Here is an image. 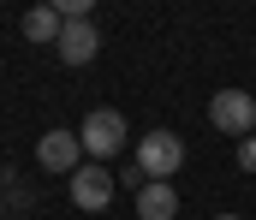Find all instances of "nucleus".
<instances>
[{
    "label": "nucleus",
    "mask_w": 256,
    "mask_h": 220,
    "mask_svg": "<svg viewBox=\"0 0 256 220\" xmlns=\"http://www.w3.org/2000/svg\"><path fill=\"white\" fill-rule=\"evenodd\" d=\"M173 215H179V191L161 185V179H149L137 191V220H173Z\"/></svg>",
    "instance_id": "0eeeda50"
},
{
    "label": "nucleus",
    "mask_w": 256,
    "mask_h": 220,
    "mask_svg": "<svg viewBox=\"0 0 256 220\" xmlns=\"http://www.w3.org/2000/svg\"><path fill=\"white\" fill-rule=\"evenodd\" d=\"M36 161H42L48 173H78V167H84V143H78V131H42Z\"/></svg>",
    "instance_id": "423d86ee"
},
{
    "label": "nucleus",
    "mask_w": 256,
    "mask_h": 220,
    "mask_svg": "<svg viewBox=\"0 0 256 220\" xmlns=\"http://www.w3.org/2000/svg\"><path fill=\"white\" fill-rule=\"evenodd\" d=\"M78 143H84V155H90L96 167L114 161V155L126 149V113H114V107H90L84 125H78Z\"/></svg>",
    "instance_id": "f257e3e1"
},
{
    "label": "nucleus",
    "mask_w": 256,
    "mask_h": 220,
    "mask_svg": "<svg viewBox=\"0 0 256 220\" xmlns=\"http://www.w3.org/2000/svg\"><path fill=\"white\" fill-rule=\"evenodd\" d=\"M137 167H143V179H173L179 167H185V137L179 131H149L143 143H137Z\"/></svg>",
    "instance_id": "7ed1b4c3"
},
{
    "label": "nucleus",
    "mask_w": 256,
    "mask_h": 220,
    "mask_svg": "<svg viewBox=\"0 0 256 220\" xmlns=\"http://www.w3.org/2000/svg\"><path fill=\"white\" fill-rule=\"evenodd\" d=\"M72 203H78L84 215H102V209L114 203V173H108V167H78V173H72Z\"/></svg>",
    "instance_id": "20e7f679"
},
{
    "label": "nucleus",
    "mask_w": 256,
    "mask_h": 220,
    "mask_svg": "<svg viewBox=\"0 0 256 220\" xmlns=\"http://www.w3.org/2000/svg\"><path fill=\"white\" fill-rule=\"evenodd\" d=\"M214 220H238V215H214Z\"/></svg>",
    "instance_id": "9d476101"
},
{
    "label": "nucleus",
    "mask_w": 256,
    "mask_h": 220,
    "mask_svg": "<svg viewBox=\"0 0 256 220\" xmlns=\"http://www.w3.org/2000/svg\"><path fill=\"white\" fill-rule=\"evenodd\" d=\"M60 30H66L60 6H30V12H24V36H30V42H48V48H54Z\"/></svg>",
    "instance_id": "6e6552de"
},
{
    "label": "nucleus",
    "mask_w": 256,
    "mask_h": 220,
    "mask_svg": "<svg viewBox=\"0 0 256 220\" xmlns=\"http://www.w3.org/2000/svg\"><path fill=\"white\" fill-rule=\"evenodd\" d=\"M208 125L214 131H226V137H256V95H244V89H214L208 95Z\"/></svg>",
    "instance_id": "f03ea898"
},
{
    "label": "nucleus",
    "mask_w": 256,
    "mask_h": 220,
    "mask_svg": "<svg viewBox=\"0 0 256 220\" xmlns=\"http://www.w3.org/2000/svg\"><path fill=\"white\" fill-rule=\"evenodd\" d=\"M238 167H244V173H256V137H244V143H238Z\"/></svg>",
    "instance_id": "1a4fd4ad"
},
{
    "label": "nucleus",
    "mask_w": 256,
    "mask_h": 220,
    "mask_svg": "<svg viewBox=\"0 0 256 220\" xmlns=\"http://www.w3.org/2000/svg\"><path fill=\"white\" fill-rule=\"evenodd\" d=\"M54 48H60L66 66H90V60L102 54V30H96V18H72V24L60 30V42H54Z\"/></svg>",
    "instance_id": "39448f33"
}]
</instances>
